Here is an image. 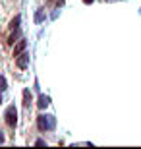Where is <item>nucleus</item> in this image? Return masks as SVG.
Returning a JSON list of instances; mask_svg holds the SVG:
<instances>
[{
  "mask_svg": "<svg viewBox=\"0 0 141 149\" xmlns=\"http://www.w3.org/2000/svg\"><path fill=\"white\" fill-rule=\"evenodd\" d=\"M37 105H39V109H47V107L50 105V97H47V95H41Z\"/></svg>",
  "mask_w": 141,
  "mask_h": 149,
  "instance_id": "39448f33",
  "label": "nucleus"
},
{
  "mask_svg": "<svg viewBox=\"0 0 141 149\" xmlns=\"http://www.w3.org/2000/svg\"><path fill=\"white\" fill-rule=\"evenodd\" d=\"M83 2H85V4H93V0H83Z\"/></svg>",
  "mask_w": 141,
  "mask_h": 149,
  "instance_id": "4468645a",
  "label": "nucleus"
},
{
  "mask_svg": "<svg viewBox=\"0 0 141 149\" xmlns=\"http://www.w3.org/2000/svg\"><path fill=\"white\" fill-rule=\"evenodd\" d=\"M23 107H25V109L31 107V93H29V89L23 91Z\"/></svg>",
  "mask_w": 141,
  "mask_h": 149,
  "instance_id": "0eeeda50",
  "label": "nucleus"
},
{
  "mask_svg": "<svg viewBox=\"0 0 141 149\" xmlns=\"http://www.w3.org/2000/svg\"><path fill=\"white\" fill-rule=\"evenodd\" d=\"M0 103H2V91H0Z\"/></svg>",
  "mask_w": 141,
  "mask_h": 149,
  "instance_id": "2eb2a0df",
  "label": "nucleus"
},
{
  "mask_svg": "<svg viewBox=\"0 0 141 149\" xmlns=\"http://www.w3.org/2000/svg\"><path fill=\"white\" fill-rule=\"evenodd\" d=\"M44 19V12L43 10H37V14H35V23H41Z\"/></svg>",
  "mask_w": 141,
  "mask_h": 149,
  "instance_id": "1a4fd4ad",
  "label": "nucleus"
},
{
  "mask_svg": "<svg viewBox=\"0 0 141 149\" xmlns=\"http://www.w3.org/2000/svg\"><path fill=\"white\" fill-rule=\"evenodd\" d=\"M25 49H27V41H25V39H19V41H17V45L14 47V56H19Z\"/></svg>",
  "mask_w": 141,
  "mask_h": 149,
  "instance_id": "20e7f679",
  "label": "nucleus"
},
{
  "mask_svg": "<svg viewBox=\"0 0 141 149\" xmlns=\"http://www.w3.org/2000/svg\"><path fill=\"white\" fill-rule=\"evenodd\" d=\"M19 22H22V16H16V17L10 22V27H12V29H17V27H19Z\"/></svg>",
  "mask_w": 141,
  "mask_h": 149,
  "instance_id": "6e6552de",
  "label": "nucleus"
},
{
  "mask_svg": "<svg viewBox=\"0 0 141 149\" xmlns=\"http://www.w3.org/2000/svg\"><path fill=\"white\" fill-rule=\"evenodd\" d=\"M37 128L41 132H50L56 128V118L50 114H39L37 116Z\"/></svg>",
  "mask_w": 141,
  "mask_h": 149,
  "instance_id": "f257e3e1",
  "label": "nucleus"
},
{
  "mask_svg": "<svg viewBox=\"0 0 141 149\" xmlns=\"http://www.w3.org/2000/svg\"><path fill=\"white\" fill-rule=\"evenodd\" d=\"M8 89V83H6V77L0 76V91H6Z\"/></svg>",
  "mask_w": 141,
  "mask_h": 149,
  "instance_id": "9d476101",
  "label": "nucleus"
},
{
  "mask_svg": "<svg viewBox=\"0 0 141 149\" xmlns=\"http://www.w3.org/2000/svg\"><path fill=\"white\" fill-rule=\"evenodd\" d=\"M19 37H22V31H19V27H17V29H14V33H12L10 37H8V43H10V45L17 43L16 39H19Z\"/></svg>",
  "mask_w": 141,
  "mask_h": 149,
  "instance_id": "423d86ee",
  "label": "nucleus"
},
{
  "mask_svg": "<svg viewBox=\"0 0 141 149\" xmlns=\"http://www.w3.org/2000/svg\"><path fill=\"white\" fill-rule=\"evenodd\" d=\"M35 145H39V147H43V145H47V141H44V139H37V141H35Z\"/></svg>",
  "mask_w": 141,
  "mask_h": 149,
  "instance_id": "9b49d317",
  "label": "nucleus"
},
{
  "mask_svg": "<svg viewBox=\"0 0 141 149\" xmlns=\"http://www.w3.org/2000/svg\"><path fill=\"white\" fill-rule=\"evenodd\" d=\"M0 143H4V136H2V132H0Z\"/></svg>",
  "mask_w": 141,
  "mask_h": 149,
  "instance_id": "f8f14e48",
  "label": "nucleus"
},
{
  "mask_svg": "<svg viewBox=\"0 0 141 149\" xmlns=\"http://www.w3.org/2000/svg\"><path fill=\"white\" fill-rule=\"evenodd\" d=\"M4 120H6V124H8L10 128H16V126H17V111H16V107H14V105L6 109Z\"/></svg>",
  "mask_w": 141,
  "mask_h": 149,
  "instance_id": "f03ea898",
  "label": "nucleus"
},
{
  "mask_svg": "<svg viewBox=\"0 0 141 149\" xmlns=\"http://www.w3.org/2000/svg\"><path fill=\"white\" fill-rule=\"evenodd\" d=\"M56 4H58V6H62V4H64V0H56Z\"/></svg>",
  "mask_w": 141,
  "mask_h": 149,
  "instance_id": "ddd939ff",
  "label": "nucleus"
},
{
  "mask_svg": "<svg viewBox=\"0 0 141 149\" xmlns=\"http://www.w3.org/2000/svg\"><path fill=\"white\" fill-rule=\"evenodd\" d=\"M16 64H17V68L25 70V68L29 66V54L27 52H22L19 56H16Z\"/></svg>",
  "mask_w": 141,
  "mask_h": 149,
  "instance_id": "7ed1b4c3",
  "label": "nucleus"
}]
</instances>
